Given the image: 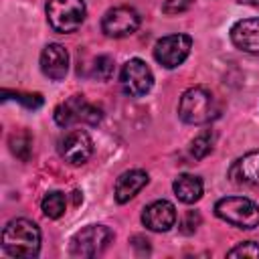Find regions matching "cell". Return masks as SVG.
<instances>
[{"mask_svg":"<svg viewBox=\"0 0 259 259\" xmlns=\"http://www.w3.org/2000/svg\"><path fill=\"white\" fill-rule=\"evenodd\" d=\"M2 249L8 257H36L40 251V229L28 219H12L2 231Z\"/></svg>","mask_w":259,"mask_h":259,"instance_id":"obj_1","label":"cell"},{"mask_svg":"<svg viewBox=\"0 0 259 259\" xmlns=\"http://www.w3.org/2000/svg\"><path fill=\"white\" fill-rule=\"evenodd\" d=\"M219 115V103L214 95L204 87H190L180 95L178 117L188 125L210 123Z\"/></svg>","mask_w":259,"mask_h":259,"instance_id":"obj_2","label":"cell"},{"mask_svg":"<svg viewBox=\"0 0 259 259\" xmlns=\"http://www.w3.org/2000/svg\"><path fill=\"white\" fill-rule=\"evenodd\" d=\"M214 214L237 229L249 231L259 227V204L245 196H225L217 200Z\"/></svg>","mask_w":259,"mask_h":259,"instance_id":"obj_3","label":"cell"},{"mask_svg":"<svg viewBox=\"0 0 259 259\" xmlns=\"http://www.w3.org/2000/svg\"><path fill=\"white\" fill-rule=\"evenodd\" d=\"M45 12H47L49 26L55 32L67 34L81 28L87 8L83 0H47Z\"/></svg>","mask_w":259,"mask_h":259,"instance_id":"obj_4","label":"cell"},{"mask_svg":"<svg viewBox=\"0 0 259 259\" xmlns=\"http://www.w3.org/2000/svg\"><path fill=\"white\" fill-rule=\"evenodd\" d=\"M55 121L61 127H71L75 123H85V125H97L103 117L101 107L95 103H89L83 95H71L63 103L55 107Z\"/></svg>","mask_w":259,"mask_h":259,"instance_id":"obj_5","label":"cell"},{"mask_svg":"<svg viewBox=\"0 0 259 259\" xmlns=\"http://www.w3.org/2000/svg\"><path fill=\"white\" fill-rule=\"evenodd\" d=\"M113 241V231L105 225H89L81 231H77L71 239V255L73 257H97L101 255L109 243Z\"/></svg>","mask_w":259,"mask_h":259,"instance_id":"obj_6","label":"cell"},{"mask_svg":"<svg viewBox=\"0 0 259 259\" xmlns=\"http://www.w3.org/2000/svg\"><path fill=\"white\" fill-rule=\"evenodd\" d=\"M119 85L130 97H144L154 87L152 69L142 59H130L119 71Z\"/></svg>","mask_w":259,"mask_h":259,"instance_id":"obj_7","label":"cell"},{"mask_svg":"<svg viewBox=\"0 0 259 259\" xmlns=\"http://www.w3.org/2000/svg\"><path fill=\"white\" fill-rule=\"evenodd\" d=\"M192 49V38L188 34H168L154 45V59L164 69H176L186 61Z\"/></svg>","mask_w":259,"mask_h":259,"instance_id":"obj_8","label":"cell"},{"mask_svg":"<svg viewBox=\"0 0 259 259\" xmlns=\"http://www.w3.org/2000/svg\"><path fill=\"white\" fill-rule=\"evenodd\" d=\"M140 14L132 6H113L101 18V30L111 38H123L138 30Z\"/></svg>","mask_w":259,"mask_h":259,"instance_id":"obj_9","label":"cell"},{"mask_svg":"<svg viewBox=\"0 0 259 259\" xmlns=\"http://www.w3.org/2000/svg\"><path fill=\"white\" fill-rule=\"evenodd\" d=\"M59 154L67 164L81 166L93 154V140L83 130H69L59 140Z\"/></svg>","mask_w":259,"mask_h":259,"instance_id":"obj_10","label":"cell"},{"mask_svg":"<svg viewBox=\"0 0 259 259\" xmlns=\"http://www.w3.org/2000/svg\"><path fill=\"white\" fill-rule=\"evenodd\" d=\"M142 223L154 233H166L176 223V208L168 200H154L144 208Z\"/></svg>","mask_w":259,"mask_h":259,"instance_id":"obj_11","label":"cell"},{"mask_svg":"<svg viewBox=\"0 0 259 259\" xmlns=\"http://www.w3.org/2000/svg\"><path fill=\"white\" fill-rule=\"evenodd\" d=\"M231 42L253 57H259V18H243L231 26Z\"/></svg>","mask_w":259,"mask_h":259,"instance_id":"obj_12","label":"cell"},{"mask_svg":"<svg viewBox=\"0 0 259 259\" xmlns=\"http://www.w3.org/2000/svg\"><path fill=\"white\" fill-rule=\"evenodd\" d=\"M40 69L53 81L65 79V75L69 71V53H67V49L59 42H49L40 53Z\"/></svg>","mask_w":259,"mask_h":259,"instance_id":"obj_13","label":"cell"},{"mask_svg":"<svg viewBox=\"0 0 259 259\" xmlns=\"http://www.w3.org/2000/svg\"><path fill=\"white\" fill-rule=\"evenodd\" d=\"M229 178L239 186L259 188V150L247 152L229 168Z\"/></svg>","mask_w":259,"mask_h":259,"instance_id":"obj_14","label":"cell"},{"mask_svg":"<svg viewBox=\"0 0 259 259\" xmlns=\"http://www.w3.org/2000/svg\"><path fill=\"white\" fill-rule=\"evenodd\" d=\"M150 176L146 170H140V168H134V170H127L123 172L117 180H115V188H113V196L119 204H125L127 200H132L146 184H148Z\"/></svg>","mask_w":259,"mask_h":259,"instance_id":"obj_15","label":"cell"},{"mask_svg":"<svg viewBox=\"0 0 259 259\" xmlns=\"http://www.w3.org/2000/svg\"><path fill=\"white\" fill-rule=\"evenodd\" d=\"M172 190L176 198L184 204H194L202 196V180L194 174H180L172 182Z\"/></svg>","mask_w":259,"mask_h":259,"instance_id":"obj_16","label":"cell"},{"mask_svg":"<svg viewBox=\"0 0 259 259\" xmlns=\"http://www.w3.org/2000/svg\"><path fill=\"white\" fill-rule=\"evenodd\" d=\"M40 208L45 212V217L49 219H61L65 214V208H67V198L61 190H51L42 196L40 200Z\"/></svg>","mask_w":259,"mask_h":259,"instance_id":"obj_17","label":"cell"},{"mask_svg":"<svg viewBox=\"0 0 259 259\" xmlns=\"http://www.w3.org/2000/svg\"><path fill=\"white\" fill-rule=\"evenodd\" d=\"M212 146H214V134L210 130H204V132H200L192 140V144H190V156L194 160H202V158H206L212 152Z\"/></svg>","mask_w":259,"mask_h":259,"instance_id":"obj_18","label":"cell"},{"mask_svg":"<svg viewBox=\"0 0 259 259\" xmlns=\"http://www.w3.org/2000/svg\"><path fill=\"white\" fill-rule=\"evenodd\" d=\"M30 146H32V140H30V136L26 132L12 134V138H10V150H12L14 156H18L20 160H28Z\"/></svg>","mask_w":259,"mask_h":259,"instance_id":"obj_19","label":"cell"},{"mask_svg":"<svg viewBox=\"0 0 259 259\" xmlns=\"http://www.w3.org/2000/svg\"><path fill=\"white\" fill-rule=\"evenodd\" d=\"M91 75L99 81H109L111 75H113V59L109 55H99L95 61H93V71Z\"/></svg>","mask_w":259,"mask_h":259,"instance_id":"obj_20","label":"cell"},{"mask_svg":"<svg viewBox=\"0 0 259 259\" xmlns=\"http://www.w3.org/2000/svg\"><path fill=\"white\" fill-rule=\"evenodd\" d=\"M229 257H259V245L255 241H243L227 251Z\"/></svg>","mask_w":259,"mask_h":259,"instance_id":"obj_21","label":"cell"},{"mask_svg":"<svg viewBox=\"0 0 259 259\" xmlns=\"http://www.w3.org/2000/svg\"><path fill=\"white\" fill-rule=\"evenodd\" d=\"M190 6H192V0H164V4H162V12L174 16V14H182V12H186Z\"/></svg>","mask_w":259,"mask_h":259,"instance_id":"obj_22","label":"cell"},{"mask_svg":"<svg viewBox=\"0 0 259 259\" xmlns=\"http://www.w3.org/2000/svg\"><path fill=\"white\" fill-rule=\"evenodd\" d=\"M14 99L20 101L22 105H26L28 109H36L42 105V97L38 93H14Z\"/></svg>","mask_w":259,"mask_h":259,"instance_id":"obj_23","label":"cell"},{"mask_svg":"<svg viewBox=\"0 0 259 259\" xmlns=\"http://www.w3.org/2000/svg\"><path fill=\"white\" fill-rule=\"evenodd\" d=\"M239 4H245V6H251V8H257L259 10V0H237Z\"/></svg>","mask_w":259,"mask_h":259,"instance_id":"obj_24","label":"cell"}]
</instances>
